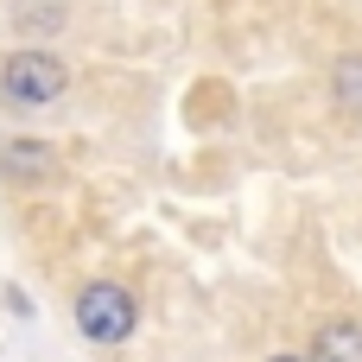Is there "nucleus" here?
<instances>
[{
  "label": "nucleus",
  "mask_w": 362,
  "mask_h": 362,
  "mask_svg": "<svg viewBox=\"0 0 362 362\" xmlns=\"http://www.w3.org/2000/svg\"><path fill=\"white\" fill-rule=\"evenodd\" d=\"M64 89H70V70L51 51H13L0 64V102L13 108H51Z\"/></svg>",
  "instance_id": "obj_1"
},
{
  "label": "nucleus",
  "mask_w": 362,
  "mask_h": 362,
  "mask_svg": "<svg viewBox=\"0 0 362 362\" xmlns=\"http://www.w3.org/2000/svg\"><path fill=\"white\" fill-rule=\"evenodd\" d=\"M134 293L127 286H115V280H89L83 293H76V331L89 337V344H102V350H115V344H127L134 337Z\"/></svg>",
  "instance_id": "obj_2"
},
{
  "label": "nucleus",
  "mask_w": 362,
  "mask_h": 362,
  "mask_svg": "<svg viewBox=\"0 0 362 362\" xmlns=\"http://www.w3.org/2000/svg\"><path fill=\"white\" fill-rule=\"evenodd\" d=\"M51 146L45 140H32V134H19V140H0V178H13V185H38V178H51Z\"/></svg>",
  "instance_id": "obj_3"
},
{
  "label": "nucleus",
  "mask_w": 362,
  "mask_h": 362,
  "mask_svg": "<svg viewBox=\"0 0 362 362\" xmlns=\"http://www.w3.org/2000/svg\"><path fill=\"white\" fill-rule=\"evenodd\" d=\"M305 362H362V325H350V318L325 325V331L312 337V356Z\"/></svg>",
  "instance_id": "obj_4"
},
{
  "label": "nucleus",
  "mask_w": 362,
  "mask_h": 362,
  "mask_svg": "<svg viewBox=\"0 0 362 362\" xmlns=\"http://www.w3.org/2000/svg\"><path fill=\"white\" fill-rule=\"evenodd\" d=\"M331 89H337L344 108H362V57H344V64L331 70Z\"/></svg>",
  "instance_id": "obj_5"
},
{
  "label": "nucleus",
  "mask_w": 362,
  "mask_h": 362,
  "mask_svg": "<svg viewBox=\"0 0 362 362\" xmlns=\"http://www.w3.org/2000/svg\"><path fill=\"white\" fill-rule=\"evenodd\" d=\"M267 362H305V356H267Z\"/></svg>",
  "instance_id": "obj_6"
}]
</instances>
